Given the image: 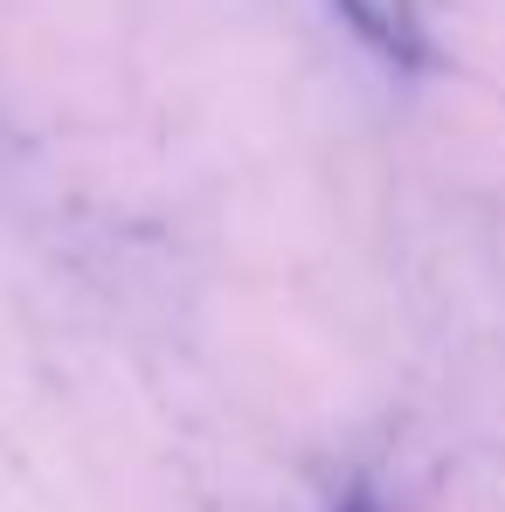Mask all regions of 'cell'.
<instances>
[{
    "mask_svg": "<svg viewBox=\"0 0 505 512\" xmlns=\"http://www.w3.org/2000/svg\"><path fill=\"white\" fill-rule=\"evenodd\" d=\"M333 7L388 70H429V28L416 0H333Z\"/></svg>",
    "mask_w": 505,
    "mask_h": 512,
    "instance_id": "6da1fadb",
    "label": "cell"
},
{
    "mask_svg": "<svg viewBox=\"0 0 505 512\" xmlns=\"http://www.w3.org/2000/svg\"><path fill=\"white\" fill-rule=\"evenodd\" d=\"M339 512H381V506H374V492H346V499H339Z\"/></svg>",
    "mask_w": 505,
    "mask_h": 512,
    "instance_id": "7a4b0ae2",
    "label": "cell"
}]
</instances>
